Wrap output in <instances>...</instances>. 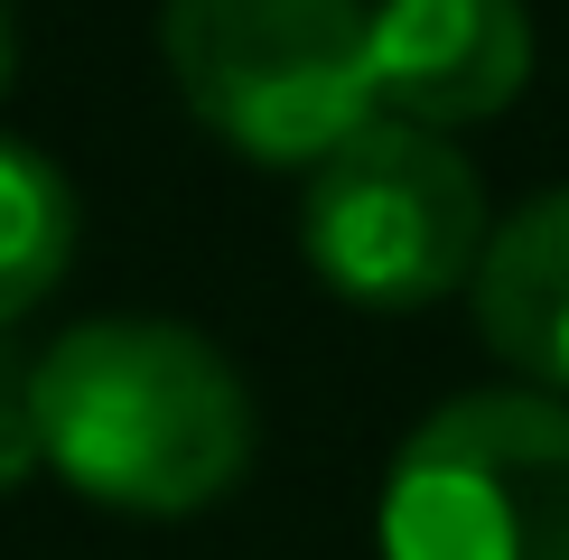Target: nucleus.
<instances>
[{"mask_svg": "<svg viewBox=\"0 0 569 560\" xmlns=\"http://www.w3.org/2000/svg\"><path fill=\"white\" fill-rule=\"evenodd\" d=\"M38 467L84 504L178 523L233 496L252 467V392L197 327L169 318H84L29 364Z\"/></svg>", "mask_w": 569, "mask_h": 560, "instance_id": "f257e3e1", "label": "nucleus"}, {"mask_svg": "<svg viewBox=\"0 0 569 560\" xmlns=\"http://www.w3.org/2000/svg\"><path fill=\"white\" fill-rule=\"evenodd\" d=\"M159 57L178 103L252 169H318L383 112L355 0H169Z\"/></svg>", "mask_w": 569, "mask_h": 560, "instance_id": "f03ea898", "label": "nucleus"}, {"mask_svg": "<svg viewBox=\"0 0 569 560\" xmlns=\"http://www.w3.org/2000/svg\"><path fill=\"white\" fill-rule=\"evenodd\" d=\"M486 178L448 131H420L401 112H373L346 150L308 169L299 252L355 309H430L467 290L486 262Z\"/></svg>", "mask_w": 569, "mask_h": 560, "instance_id": "7ed1b4c3", "label": "nucleus"}, {"mask_svg": "<svg viewBox=\"0 0 569 560\" xmlns=\"http://www.w3.org/2000/svg\"><path fill=\"white\" fill-rule=\"evenodd\" d=\"M383 560H569V402H439L383 477Z\"/></svg>", "mask_w": 569, "mask_h": 560, "instance_id": "20e7f679", "label": "nucleus"}, {"mask_svg": "<svg viewBox=\"0 0 569 560\" xmlns=\"http://www.w3.org/2000/svg\"><path fill=\"white\" fill-rule=\"evenodd\" d=\"M373 93L420 131H458L505 112L532 76L523 0H373L365 10Z\"/></svg>", "mask_w": 569, "mask_h": 560, "instance_id": "39448f33", "label": "nucleus"}, {"mask_svg": "<svg viewBox=\"0 0 569 560\" xmlns=\"http://www.w3.org/2000/svg\"><path fill=\"white\" fill-rule=\"evenodd\" d=\"M467 290H477V327L495 356L532 392L569 402V187L532 197L513 224L486 233V262Z\"/></svg>", "mask_w": 569, "mask_h": 560, "instance_id": "423d86ee", "label": "nucleus"}, {"mask_svg": "<svg viewBox=\"0 0 569 560\" xmlns=\"http://www.w3.org/2000/svg\"><path fill=\"white\" fill-rule=\"evenodd\" d=\"M76 262V187L57 159L0 131V327L29 318Z\"/></svg>", "mask_w": 569, "mask_h": 560, "instance_id": "0eeeda50", "label": "nucleus"}, {"mask_svg": "<svg viewBox=\"0 0 569 560\" xmlns=\"http://www.w3.org/2000/svg\"><path fill=\"white\" fill-rule=\"evenodd\" d=\"M10 76H19V38H10V10H0V93H10Z\"/></svg>", "mask_w": 569, "mask_h": 560, "instance_id": "6e6552de", "label": "nucleus"}, {"mask_svg": "<svg viewBox=\"0 0 569 560\" xmlns=\"http://www.w3.org/2000/svg\"><path fill=\"white\" fill-rule=\"evenodd\" d=\"M19 383H29V373H19L10 356H0V402H10V392H19Z\"/></svg>", "mask_w": 569, "mask_h": 560, "instance_id": "1a4fd4ad", "label": "nucleus"}]
</instances>
